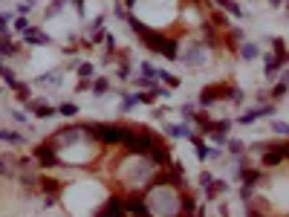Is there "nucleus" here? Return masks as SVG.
Returning <instances> with one entry per match:
<instances>
[{"label": "nucleus", "instance_id": "nucleus-1", "mask_svg": "<svg viewBox=\"0 0 289 217\" xmlns=\"http://www.w3.org/2000/svg\"><path fill=\"white\" fill-rule=\"evenodd\" d=\"M142 200L153 217H182V191L171 183L156 180L153 185H148Z\"/></svg>", "mask_w": 289, "mask_h": 217}, {"label": "nucleus", "instance_id": "nucleus-2", "mask_svg": "<svg viewBox=\"0 0 289 217\" xmlns=\"http://www.w3.org/2000/svg\"><path fill=\"white\" fill-rule=\"evenodd\" d=\"M116 174L125 180L127 188H145V185L156 183L159 168H156L145 154H125L122 160L116 162Z\"/></svg>", "mask_w": 289, "mask_h": 217}, {"label": "nucleus", "instance_id": "nucleus-3", "mask_svg": "<svg viewBox=\"0 0 289 217\" xmlns=\"http://www.w3.org/2000/svg\"><path fill=\"white\" fill-rule=\"evenodd\" d=\"M173 61H179L185 67H203L211 61V46L206 38H179Z\"/></svg>", "mask_w": 289, "mask_h": 217}, {"label": "nucleus", "instance_id": "nucleus-4", "mask_svg": "<svg viewBox=\"0 0 289 217\" xmlns=\"http://www.w3.org/2000/svg\"><path fill=\"white\" fill-rule=\"evenodd\" d=\"M92 217H127L125 206H122V197H107L102 206L92 211Z\"/></svg>", "mask_w": 289, "mask_h": 217}, {"label": "nucleus", "instance_id": "nucleus-5", "mask_svg": "<svg viewBox=\"0 0 289 217\" xmlns=\"http://www.w3.org/2000/svg\"><path fill=\"white\" fill-rule=\"evenodd\" d=\"M35 160L41 162V165H46V168H55V165H61V157H58V148H52L49 142H41V145L35 148Z\"/></svg>", "mask_w": 289, "mask_h": 217}, {"label": "nucleus", "instance_id": "nucleus-6", "mask_svg": "<svg viewBox=\"0 0 289 217\" xmlns=\"http://www.w3.org/2000/svg\"><path fill=\"white\" fill-rule=\"evenodd\" d=\"M220 99H229V84H217V87H206L200 93V107H211Z\"/></svg>", "mask_w": 289, "mask_h": 217}, {"label": "nucleus", "instance_id": "nucleus-7", "mask_svg": "<svg viewBox=\"0 0 289 217\" xmlns=\"http://www.w3.org/2000/svg\"><path fill=\"white\" fill-rule=\"evenodd\" d=\"M272 113H275V104L263 102L260 107H252V110H246V113L237 119V125H252V122H257V119H266V116H272Z\"/></svg>", "mask_w": 289, "mask_h": 217}, {"label": "nucleus", "instance_id": "nucleus-8", "mask_svg": "<svg viewBox=\"0 0 289 217\" xmlns=\"http://www.w3.org/2000/svg\"><path fill=\"white\" fill-rule=\"evenodd\" d=\"M206 12H200L197 6H188V9H182V23H185V29H200L203 23H206Z\"/></svg>", "mask_w": 289, "mask_h": 217}, {"label": "nucleus", "instance_id": "nucleus-9", "mask_svg": "<svg viewBox=\"0 0 289 217\" xmlns=\"http://www.w3.org/2000/svg\"><path fill=\"white\" fill-rule=\"evenodd\" d=\"M21 38H23V44H32V46H46L49 44V35H46L44 29H38V26H29Z\"/></svg>", "mask_w": 289, "mask_h": 217}, {"label": "nucleus", "instance_id": "nucleus-10", "mask_svg": "<svg viewBox=\"0 0 289 217\" xmlns=\"http://www.w3.org/2000/svg\"><path fill=\"white\" fill-rule=\"evenodd\" d=\"M26 107H29L35 116H41V119H49V116L58 113V107H52L49 102H41V99H29V102H26Z\"/></svg>", "mask_w": 289, "mask_h": 217}, {"label": "nucleus", "instance_id": "nucleus-11", "mask_svg": "<svg viewBox=\"0 0 289 217\" xmlns=\"http://www.w3.org/2000/svg\"><path fill=\"white\" fill-rule=\"evenodd\" d=\"M61 79H64V69H52V73H44V76H38V84L41 87H58L61 84Z\"/></svg>", "mask_w": 289, "mask_h": 217}, {"label": "nucleus", "instance_id": "nucleus-12", "mask_svg": "<svg viewBox=\"0 0 289 217\" xmlns=\"http://www.w3.org/2000/svg\"><path fill=\"white\" fill-rule=\"evenodd\" d=\"M165 133H168L171 139H191L194 136V130H191L188 125H165Z\"/></svg>", "mask_w": 289, "mask_h": 217}, {"label": "nucleus", "instance_id": "nucleus-13", "mask_svg": "<svg viewBox=\"0 0 289 217\" xmlns=\"http://www.w3.org/2000/svg\"><path fill=\"white\" fill-rule=\"evenodd\" d=\"M260 162H263V165H280V162H286L283 160V154H280V148H269V151H263V154H260Z\"/></svg>", "mask_w": 289, "mask_h": 217}, {"label": "nucleus", "instance_id": "nucleus-14", "mask_svg": "<svg viewBox=\"0 0 289 217\" xmlns=\"http://www.w3.org/2000/svg\"><path fill=\"white\" fill-rule=\"evenodd\" d=\"M240 58H243V61H257V58H260V46L243 41V44H240Z\"/></svg>", "mask_w": 289, "mask_h": 217}, {"label": "nucleus", "instance_id": "nucleus-15", "mask_svg": "<svg viewBox=\"0 0 289 217\" xmlns=\"http://www.w3.org/2000/svg\"><path fill=\"white\" fill-rule=\"evenodd\" d=\"M217 6H220V9H226L231 18H243V15H246V12H243V6L237 3V0H217Z\"/></svg>", "mask_w": 289, "mask_h": 217}, {"label": "nucleus", "instance_id": "nucleus-16", "mask_svg": "<svg viewBox=\"0 0 289 217\" xmlns=\"http://www.w3.org/2000/svg\"><path fill=\"white\" fill-rule=\"evenodd\" d=\"M156 81H162L168 90H176V87H179V79H176L173 73H168V69H156Z\"/></svg>", "mask_w": 289, "mask_h": 217}, {"label": "nucleus", "instance_id": "nucleus-17", "mask_svg": "<svg viewBox=\"0 0 289 217\" xmlns=\"http://www.w3.org/2000/svg\"><path fill=\"white\" fill-rule=\"evenodd\" d=\"M0 79L6 81V84H9L12 90H18V87H21V81H18V76H15V73H12V69L6 67V64H3V61H0Z\"/></svg>", "mask_w": 289, "mask_h": 217}, {"label": "nucleus", "instance_id": "nucleus-18", "mask_svg": "<svg viewBox=\"0 0 289 217\" xmlns=\"http://www.w3.org/2000/svg\"><path fill=\"white\" fill-rule=\"evenodd\" d=\"M0 139H3V142H9V145H23V133H18V130H6V127H0Z\"/></svg>", "mask_w": 289, "mask_h": 217}, {"label": "nucleus", "instance_id": "nucleus-19", "mask_svg": "<svg viewBox=\"0 0 289 217\" xmlns=\"http://www.w3.org/2000/svg\"><path fill=\"white\" fill-rule=\"evenodd\" d=\"M229 191V183L226 180H214V183L208 185V200H214L217 194H226Z\"/></svg>", "mask_w": 289, "mask_h": 217}, {"label": "nucleus", "instance_id": "nucleus-20", "mask_svg": "<svg viewBox=\"0 0 289 217\" xmlns=\"http://www.w3.org/2000/svg\"><path fill=\"white\" fill-rule=\"evenodd\" d=\"M133 84H136V87H142V90H159L156 79H148V76H136V79H133Z\"/></svg>", "mask_w": 289, "mask_h": 217}, {"label": "nucleus", "instance_id": "nucleus-21", "mask_svg": "<svg viewBox=\"0 0 289 217\" xmlns=\"http://www.w3.org/2000/svg\"><path fill=\"white\" fill-rule=\"evenodd\" d=\"M226 148H229L231 157H243L246 154V145H243L240 139H226Z\"/></svg>", "mask_w": 289, "mask_h": 217}, {"label": "nucleus", "instance_id": "nucleus-22", "mask_svg": "<svg viewBox=\"0 0 289 217\" xmlns=\"http://www.w3.org/2000/svg\"><path fill=\"white\" fill-rule=\"evenodd\" d=\"M90 90H92V96H104V93L110 90V79H95Z\"/></svg>", "mask_w": 289, "mask_h": 217}, {"label": "nucleus", "instance_id": "nucleus-23", "mask_svg": "<svg viewBox=\"0 0 289 217\" xmlns=\"http://www.w3.org/2000/svg\"><path fill=\"white\" fill-rule=\"evenodd\" d=\"M272 133H275V136H286V139H289V122H280V119H275V122H272Z\"/></svg>", "mask_w": 289, "mask_h": 217}, {"label": "nucleus", "instance_id": "nucleus-24", "mask_svg": "<svg viewBox=\"0 0 289 217\" xmlns=\"http://www.w3.org/2000/svg\"><path fill=\"white\" fill-rule=\"evenodd\" d=\"M136 104H139L136 93H130V96H125V99H122V107H119V110H122V113H130V110H133Z\"/></svg>", "mask_w": 289, "mask_h": 217}, {"label": "nucleus", "instance_id": "nucleus-25", "mask_svg": "<svg viewBox=\"0 0 289 217\" xmlns=\"http://www.w3.org/2000/svg\"><path fill=\"white\" fill-rule=\"evenodd\" d=\"M32 9H35V0H21V3H18V9H15V15H18V18H26Z\"/></svg>", "mask_w": 289, "mask_h": 217}, {"label": "nucleus", "instance_id": "nucleus-26", "mask_svg": "<svg viewBox=\"0 0 289 217\" xmlns=\"http://www.w3.org/2000/svg\"><path fill=\"white\" fill-rule=\"evenodd\" d=\"M58 113H61V116H75V113H78V104H75V102H64L61 107H58Z\"/></svg>", "mask_w": 289, "mask_h": 217}, {"label": "nucleus", "instance_id": "nucleus-27", "mask_svg": "<svg viewBox=\"0 0 289 217\" xmlns=\"http://www.w3.org/2000/svg\"><path fill=\"white\" fill-rule=\"evenodd\" d=\"M179 113H182L185 122H197V110H194V104H182V107H179Z\"/></svg>", "mask_w": 289, "mask_h": 217}, {"label": "nucleus", "instance_id": "nucleus-28", "mask_svg": "<svg viewBox=\"0 0 289 217\" xmlns=\"http://www.w3.org/2000/svg\"><path fill=\"white\" fill-rule=\"evenodd\" d=\"M286 90H289V84H283V81H277L275 87H272V99H283V96H286Z\"/></svg>", "mask_w": 289, "mask_h": 217}, {"label": "nucleus", "instance_id": "nucleus-29", "mask_svg": "<svg viewBox=\"0 0 289 217\" xmlns=\"http://www.w3.org/2000/svg\"><path fill=\"white\" fill-rule=\"evenodd\" d=\"M92 73H95V69H92V64H90V61H84V64H78V76H81V79H90Z\"/></svg>", "mask_w": 289, "mask_h": 217}, {"label": "nucleus", "instance_id": "nucleus-30", "mask_svg": "<svg viewBox=\"0 0 289 217\" xmlns=\"http://www.w3.org/2000/svg\"><path fill=\"white\" fill-rule=\"evenodd\" d=\"M229 99L234 104H243V90H240V87H229Z\"/></svg>", "mask_w": 289, "mask_h": 217}, {"label": "nucleus", "instance_id": "nucleus-31", "mask_svg": "<svg viewBox=\"0 0 289 217\" xmlns=\"http://www.w3.org/2000/svg\"><path fill=\"white\" fill-rule=\"evenodd\" d=\"M139 69H142V76H148V79H156V67H150L148 61H145V64H139Z\"/></svg>", "mask_w": 289, "mask_h": 217}, {"label": "nucleus", "instance_id": "nucleus-32", "mask_svg": "<svg viewBox=\"0 0 289 217\" xmlns=\"http://www.w3.org/2000/svg\"><path fill=\"white\" fill-rule=\"evenodd\" d=\"M26 29H29V21H26V18H15V32H26Z\"/></svg>", "mask_w": 289, "mask_h": 217}, {"label": "nucleus", "instance_id": "nucleus-33", "mask_svg": "<svg viewBox=\"0 0 289 217\" xmlns=\"http://www.w3.org/2000/svg\"><path fill=\"white\" fill-rule=\"evenodd\" d=\"M229 41H231V44H243V29H231Z\"/></svg>", "mask_w": 289, "mask_h": 217}, {"label": "nucleus", "instance_id": "nucleus-34", "mask_svg": "<svg viewBox=\"0 0 289 217\" xmlns=\"http://www.w3.org/2000/svg\"><path fill=\"white\" fill-rule=\"evenodd\" d=\"M211 183H214V174H211V171H206L203 177H200V185H203V188H208Z\"/></svg>", "mask_w": 289, "mask_h": 217}, {"label": "nucleus", "instance_id": "nucleus-35", "mask_svg": "<svg viewBox=\"0 0 289 217\" xmlns=\"http://www.w3.org/2000/svg\"><path fill=\"white\" fill-rule=\"evenodd\" d=\"M113 15L119 18V21H127V12H125V6H119V3L113 6Z\"/></svg>", "mask_w": 289, "mask_h": 217}, {"label": "nucleus", "instance_id": "nucleus-36", "mask_svg": "<svg viewBox=\"0 0 289 217\" xmlns=\"http://www.w3.org/2000/svg\"><path fill=\"white\" fill-rule=\"evenodd\" d=\"M12 119H15L18 125H23V122H26V113H21V110H12Z\"/></svg>", "mask_w": 289, "mask_h": 217}, {"label": "nucleus", "instance_id": "nucleus-37", "mask_svg": "<svg viewBox=\"0 0 289 217\" xmlns=\"http://www.w3.org/2000/svg\"><path fill=\"white\" fill-rule=\"evenodd\" d=\"M223 157V151L220 148H208V160H220Z\"/></svg>", "mask_w": 289, "mask_h": 217}, {"label": "nucleus", "instance_id": "nucleus-38", "mask_svg": "<svg viewBox=\"0 0 289 217\" xmlns=\"http://www.w3.org/2000/svg\"><path fill=\"white\" fill-rule=\"evenodd\" d=\"M280 148V154H283V160H289V142H283V145H277Z\"/></svg>", "mask_w": 289, "mask_h": 217}, {"label": "nucleus", "instance_id": "nucleus-39", "mask_svg": "<svg viewBox=\"0 0 289 217\" xmlns=\"http://www.w3.org/2000/svg\"><path fill=\"white\" fill-rule=\"evenodd\" d=\"M277 81H283V84H289V69H280V79Z\"/></svg>", "mask_w": 289, "mask_h": 217}, {"label": "nucleus", "instance_id": "nucleus-40", "mask_svg": "<svg viewBox=\"0 0 289 217\" xmlns=\"http://www.w3.org/2000/svg\"><path fill=\"white\" fill-rule=\"evenodd\" d=\"M280 3H283V0H269V6H272V9H277Z\"/></svg>", "mask_w": 289, "mask_h": 217}, {"label": "nucleus", "instance_id": "nucleus-41", "mask_svg": "<svg viewBox=\"0 0 289 217\" xmlns=\"http://www.w3.org/2000/svg\"><path fill=\"white\" fill-rule=\"evenodd\" d=\"M75 9H84V0H75Z\"/></svg>", "mask_w": 289, "mask_h": 217}]
</instances>
